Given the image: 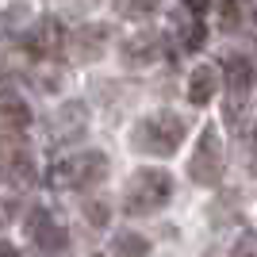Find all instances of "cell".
<instances>
[{"mask_svg": "<svg viewBox=\"0 0 257 257\" xmlns=\"http://www.w3.org/2000/svg\"><path fill=\"white\" fill-rule=\"evenodd\" d=\"M158 4L161 0H115V8L123 12V16H135V20H139V16H150Z\"/></svg>", "mask_w": 257, "mask_h": 257, "instance_id": "9a60e30c", "label": "cell"}, {"mask_svg": "<svg viewBox=\"0 0 257 257\" xmlns=\"http://www.w3.org/2000/svg\"><path fill=\"white\" fill-rule=\"evenodd\" d=\"M219 92V65H196L188 77V100L196 107H207Z\"/></svg>", "mask_w": 257, "mask_h": 257, "instance_id": "ba28073f", "label": "cell"}, {"mask_svg": "<svg viewBox=\"0 0 257 257\" xmlns=\"http://www.w3.org/2000/svg\"><path fill=\"white\" fill-rule=\"evenodd\" d=\"M223 77H226L230 107H242V104H246V96H249V85H253V62H249L246 54H226Z\"/></svg>", "mask_w": 257, "mask_h": 257, "instance_id": "8992f818", "label": "cell"}, {"mask_svg": "<svg viewBox=\"0 0 257 257\" xmlns=\"http://www.w3.org/2000/svg\"><path fill=\"white\" fill-rule=\"evenodd\" d=\"M158 58V35H131L123 43V62L127 65H150Z\"/></svg>", "mask_w": 257, "mask_h": 257, "instance_id": "30bf717a", "label": "cell"}, {"mask_svg": "<svg viewBox=\"0 0 257 257\" xmlns=\"http://www.w3.org/2000/svg\"><path fill=\"white\" fill-rule=\"evenodd\" d=\"M107 154L100 150H85V154H73V158H62L54 161L50 173H46V184L50 188H92L107 177Z\"/></svg>", "mask_w": 257, "mask_h": 257, "instance_id": "6da1fadb", "label": "cell"}, {"mask_svg": "<svg viewBox=\"0 0 257 257\" xmlns=\"http://www.w3.org/2000/svg\"><path fill=\"white\" fill-rule=\"evenodd\" d=\"M0 257H20V249L12 246V242H0Z\"/></svg>", "mask_w": 257, "mask_h": 257, "instance_id": "44dd1931", "label": "cell"}, {"mask_svg": "<svg viewBox=\"0 0 257 257\" xmlns=\"http://www.w3.org/2000/svg\"><path fill=\"white\" fill-rule=\"evenodd\" d=\"M8 181L16 184V188H31L35 184V158L27 150H16L8 158Z\"/></svg>", "mask_w": 257, "mask_h": 257, "instance_id": "4fadbf2b", "label": "cell"}, {"mask_svg": "<svg viewBox=\"0 0 257 257\" xmlns=\"http://www.w3.org/2000/svg\"><path fill=\"white\" fill-rule=\"evenodd\" d=\"M173 200V177L165 169H139L135 173V181L127 188V207L131 215H154L158 207H165Z\"/></svg>", "mask_w": 257, "mask_h": 257, "instance_id": "7a4b0ae2", "label": "cell"}, {"mask_svg": "<svg viewBox=\"0 0 257 257\" xmlns=\"http://www.w3.org/2000/svg\"><path fill=\"white\" fill-rule=\"evenodd\" d=\"M188 177L196 184H204V188L219 184V177H223V139H219L215 123H207L204 135H200V146H196L192 161H188Z\"/></svg>", "mask_w": 257, "mask_h": 257, "instance_id": "277c9868", "label": "cell"}, {"mask_svg": "<svg viewBox=\"0 0 257 257\" xmlns=\"http://www.w3.org/2000/svg\"><path fill=\"white\" fill-rule=\"evenodd\" d=\"M62 43H65V35H62V23L54 20V16H43L31 31L23 35V46H27L31 54H39V58L58 54V50H62Z\"/></svg>", "mask_w": 257, "mask_h": 257, "instance_id": "52a82bcc", "label": "cell"}, {"mask_svg": "<svg viewBox=\"0 0 257 257\" xmlns=\"http://www.w3.org/2000/svg\"><path fill=\"white\" fill-rule=\"evenodd\" d=\"M23 230L35 238V246L46 249V257H58L65 246H69V234H65V226H58L43 207H35L27 219H23Z\"/></svg>", "mask_w": 257, "mask_h": 257, "instance_id": "5b68a950", "label": "cell"}, {"mask_svg": "<svg viewBox=\"0 0 257 257\" xmlns=\"http://www.w3.org/2000/svg\"><path fill=\"white\" fill-rule=\"evenodd\" d=\"M115 249H119L123 257H146V253H150L146 238L135 234V230H119V234H115Z\"/></svg>", "mask_w": 257, "mask_h": 257, "instance_id": "5bb4252c", "label": "cell"}, {"mask_svg": "<svg viewBox=\"0 0 257 257\" xmlns=\"http://www.w3.org/2000/svg\"><path fill=\"white\" fill-rule=\"evenodd\" d=\"M85 219L92 226H107V219H111V207L104 204V200H85Z\"/></svg>", "mask_w": 257, "mask_h": 257, "instance_id": "2e32d148", "label": "cell"}, {"mask_svg": "<svg viewBox=\"0 0 257 257\" xmlns=\"http://www.w3.org/2000/svg\"><path fill=\"white\" fill-rule=\"evenodd\" d=\"M230 257H257V230H246V234L238 238Z\"/></svg>", "mask_w": 257, "mask_h": 257, "instance_id": "e0dca14e", "label": "cell"}, {"mask_svg": "<svg viewBox=\"0 0 257 257\" xmlns=\"http://www.w3.org/2000/svg\"><path fill=\"white\" fill-rule=\"evenodd\" d=\"M58 131H54V142H69V139H77L81 131H85V123H88V107L81 104V100H69V104H62L58 107Z\"/></svg>", "mask_w": 257, "mask_h": 257, "instance_id": "9c48e42d", "label": "cell"}, {"mask_svg": "<svg viewBox=\"0 0 257 257\" xmlns=\"http://www.w3.org/2000/svg\"><path fill=\"white\" fill-rule=\"evenodd\" d=\"M107 46V27H81L77 31V58L85 62H96Z\"/></svg>", "mask_w": 257, "mask_h": 257, "instance_id": "7c38bea8", "label": "cell"}, {"mask_svg": "<svg viewBox=\"0 0 257 257\" xmlns=\"http://www.w3.org/2000/svg\"><path fill=\"white\" fill-rule=\"evenodd\" d=\"M184 4H188L192 16H207V8H211V0H184Z\"/></svg>", "mask_w": 257, "mask_h": 257, "instance_id": "ffe728a7", "label": "cell"}, {"mask_svg": "<svg viewBox=\"0 0 257 257\" xmlns=\"http://www.w3.org/2000/svg\"><path fill=\"white\" fill-rule=\"evenodd\" d=\"M184 119L181 115H173V111H158V115H150V119H142L139 127H135V135H131V142L139 146V150H146V154H173L177 146L184 142Z\"/></svg>", "mask_w": 257, "mask_h": 257, "instance_id": "3957f363", "label": "cell"}, {"mask_svg": "<svg viewBox=\"0 0 257 257\" xmlns=\"http://www.w3.org/2000/svg\"><path fill=\"white\" fill-rule=\"evenodd\" d=\"M0 123L4 127H27L31 123V107L16 92H0Z\"/></svg>", "mask_w": 257, "mask_h": 257, "instance_id": "8fae6325", "label": "cell"}, {"mask_svg": "<svg viewBox=\"0 0 257 257\" xmlns=\"http://www.w3.org/2000/svg\"><path fill=\"white\" fill-rule=\"evenodd\" d=\"M238 4H242V0H223V27H234L238 23Z\"/></svg>", "mask_w": 257, "mask_h": 257, "instance_id": "d6986e66", "label": "cell"}, {"mask_svg": "<svg viewBox=\"0 0 257 257\" xmlns=\"http://www.w3.org/2000/svg\"><path fill=\"white\" fill-rule=\"evenodd\" d=\"M204 23H200V16H196V23H188V31H184V50H200L204 46Z\"/></svg>", "mask_w": 257, "mask_h": 257, "instance_id": "ac0fdd59", "label": "cell"}]
</instances>
